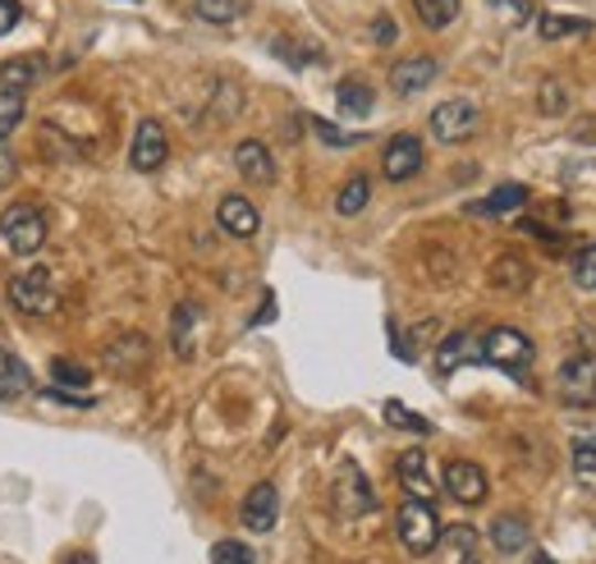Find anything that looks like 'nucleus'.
<instances>
[{
  "label": "nucleus",
  "mask_w": 596,
  "mask_h": 564,
  "mask_svg": "<svg viewBox=\"0 0 596 564\" xmlns=\"http://www.w3.org/2000/svg\"><path fill=\"white\" fill-rule=\"evenodd\" d=\"M51 226H46V211L38 202H14L0 211V239H6V248L14 258H33L42 253Z\"/></svg>",
  "instance_id": "1"
},
{
  "label": "nucleus",
  "mask_w": 596,
  "mask_h": 564,
  "mask_svg": "<svg viewBox=\"0 0 596 564\" xmlns=\"http://www.w3.org/2000/svg\"><path fill=\"white\" fill-rule=\"evenodd\" d=\"M395 532H399V542L409 555H431L436 546H441V514H436L431 500H404L399 514H395Z\"/></svg>",
  "instance_id": "2"
},
{
  "label": "nucleus",
  "mask_w": 596,
  "mask_h": 564,
  "mask_svg": "<svg viewBox=\"0 0 596 564\" xmlns=\"http://www.w3.org/2000/svg\"><path fill=\"white\" fill-rule=\"evenodd\" d=\"M478 354H482V363H491V367H500L505 376H514V382H523L527 367H532V358H537L532 340H527L523 331H514V326H495V331H487L482 344H478Z\"/></svg>",
  "instance_id": "3"
},
{
  "label": "nucleus",
  "mask_w": 596,
  "mask_h": 564,
  "mask_svg": "<svg viewBox=\"0 0 596 564\" xmlns=\"http://www.w3.org/2000/svg\"><path fill=\"white\" fill-rule=\"evenodd\" d=\"M10 307L23 312V317H46V312H55V275L46 267H28L10 280Z\"/></svg>",
  "instance_id": "4"
},
{
  "label": "nucleus",
  "mask_w": 596,
  "mask_h": 564,
  "mask_svg": "<svg viewBox=\"0 0 596 564\" xmlns=\"http://www.w3.org/2000/svg\"><path fill=\"white\" fill-rule=\"evenodd\" d=\"M331 495H335V510H339L344 519H358V514H372V510H376V491H372L367 473H363L354 459H344V463L335 468Z\"/></svg>",
  "instance_id": "5"
},
{
  "label": "nucleus",
  "mask_w": 596,
  "mask_h": 564,
  "mask_svg": "<svg viewBox=\"0 0 596 564\" xmlns=\"http://www.w3.org/2000/svg\"><path fill=\"white\" fill-rule=\"evenodd\" d=\"M555 390L569 409H596V354H578L555 372Z\"/></svg>",
  "instance_id": "6"
},
{
  "label": "nucleus",
  "mask_w": 596,
  "mask_h": 564,
  "mask_svg": "<svg viewBox=\"0 0 596 564\" xmlns=\"http://www.w3.org/2000/svg\"><path fill=\"white\" fill-rule=\"evenodd\" d=\"M478 124H482V111L473 106V102H441L431 111V119H427V129H431V138L436 143H463V138H473L478 134Z\"/></svg>",
  "instance_id": "7"
},
{
  "label": "nucleus",
  "mask_w": 596,
  "mask_h": 564,
  "mask_svg": "<svg viewBox=\"0 0 596 564\" xmlns=\"http://www.w3.org/2000/svg\"><path fill=\"white\" fill-rule=\"evenodd\" d=\"M166 156H170V138L161 129V119H143L134 143H129V166L143 170V175H151V170L166 166Z\"/></svg>",
  "instance_id": "8"
},
{
  "label": "nucleus",
  "mask_w": 596,
  "mask_h": 564,
  "mask_svg": "<svg viewBox=\"0 0 596 564\" xmlns=\"http://www.w3.org/2000/svg\"><path fill=\"white\" fill-rule=\"evenodd\" d=\"M441 482H446V495H454L459 505H482L487 491H491L487 473H482L473 459H450L446 473H441Z\"/></svg>",
  "instance_id": "9"
},
{
  "label": "nucleus",
  "mask_w": 596,
  "mask_h": 564,
  "mask_svg": "<svg viewBox=\"0 0 596 564\" xmlns=\"http://www.w3.org/2000/svg\"><path fill=\"white\" fill-rule=\"evenodd\" d=\"M427 166V152H422V138L414 134H395L386 143V156H381V170L390 184H404V179H414L418 170Z\"/></svg>",
  "instance_id": "10"
},
{
  "label": "nucleus",
  "mask_w": 596,
  "mask_h": 564,
  "mask_svg": "<svg viewBox=\"0 0 596 564\" xmlns=\"http://www.w3.org/2000/svg\"><path fill=\"white\" fill-rule=\"evenodd\" d=\"M147 358H151V344H147V335H138V331L115 335L106 349H102V363H106L115 376H138V372L147 367Z\"/></svg>",
  "instance_id": "11"
},
{
  "label": "nucleus",
  "mask_w": 596,
  "mask_h": 564,
  "mask_svg": "<svg viewBox=\"0 0 596 564\" xmlns=\"http://www.w3.org/2000/svg\"><path fill=\"white\" fill-rule=\"evenodd\" d=\"M441 74V65H436V55H404L390 65V87L399 92V97H418V92Z\"/></svg>",
  "instance_id": "12"
},
{
  "label": "nucleus",
  "mask_w": 596,
  "mask_h": 564,
  "mask_svg": "<svg viewBox=\"0 0 596 564\" xmlns=\"http://www.w3.org/2000/svg\"><path fill=\"white\" fill-rule=\"evenodd\" d=\"M216 221H221V230L230 239H253L258 226H262V216H258V207L248 202L243 194H226L221 207H216Z\"/></svg>",
  "instance_id": "13"
},
{
  "label": "nucleus",
  "mask_w": 596,
  "mask_h": 564,
  "mask_svg": "<svg viewBox=\"0 0 596 564\" xmlns=\"http://www.w3.org/2000/svg\"><path fill=\"white\" fill-rule=\"evenodd\" d=\"M239 519H243L248 532H271L275 519H280V495H275V487H271V482H258L253 491L243 495Z\"/></svg>",
  "instance_id": "14"
},
{
  "label": "nucleus",
  "mask_w": 596,
  "mask_h": 564,
  "mask_svg": "<svg viewBox=\"0 0 596 564\" xmlns=\"http://www.w3.org/2000/svg\"><path fill=\"white\" fill-rule=\"evenodd\" d=\"M234 166H239V175L248 184H275V161H271L266 143H258V138H248V143L234 147Z\"/></svg>",
  "instance_id": "15"
},
{
  "label": "nucleus",
  "mask_w": 596,
  "mask_h": 564,
  "mask_svg": "<svg viewBox=\"0 0 596 564\" xmlns=\"http://www.w3.org/2000/svg\"><path fill=\"white\" fill-rule=\"evenodd\" d=\"M527 542H532V528L523 514H500L491 523V546L500 555H519V551H527Z\"/></svg>",
  "instance_id": "16"
},
{
  "label": "nucleus",
  "mask_w": 596,
  "mask_h": 564,
  "mask_svg": "<svg viewBox=\"0 0 596 564\" xmlns=\"http://www.w3.org/2000/svg\"><path fill=\"white\" fill-rule=\"evenodd\" d=\"M399 482H404V491H409L414 500H431L436 495V487H431V473H427V455L422 450H404L399 455Z\"/></svg>",
  "instance_id": "17"
},
{
  "label": "nucleus",
  "mask_w": 596,
  "mask_h": 564,
  "mask_svg": "<svg viewBox=\"0 0 596 564\" xmlns=\"http://www.w3.org/2000/svg\"><path fill=\"white\" fill-rule=\"evenodd\" d=\"M473 358H482L478 354V340L468 335V331H454V335L441 340V349H436V372L450 376V372H459L463 363H473Z\"/></svg>",
  "instance_id": "18"
},
{
  "label": "nucleus",
  "mask_w": 596,
  "mask_h": 564,
  "mask_svg": "<svg viewBox=\"0 0 596 564\" xmlns=\"http://www.w3.org/2000/svg\"><path fill=\"white\" fill-rule=\"evenodd\" d=\"M335 102H339V115L367 119L372 106H376V92H372V83H363V79H344V83L335 87Z\"/></svg>",
  "instance_id": "19"
},
{
  "label": "nucleus",
  "mask_w": 596,
  "mask_h": 564,
  "mask_svg": "<svg viewBox=\"0 0 596 564\" xmlns=\"http://www.w3.org/2000/svg\"><path fill=\"white\" fill-rule=\"evenodd\" d=\"M33 390V372L28 363H19L10 349H0V399H23Z\"/></svg>",
  "instance_id": "20"
},
{
  "label": "nucleus",
  "mask_w": 596,
  "mask_h": 564,
  "mask_svg": "<svg viewBox=\"0 0 596 564\" xmlns=\"http://www.w3.org/2000/svg\"><path fill=\"white\" fill-rule=\"evenodd\" d=\"M491 285L495 290H510V294H523L527 285H532V267L523 262V258H495L491 262Z\"/></svg>",
  "instance_id": "21"
},
{
  "label": "nucleus",
  "mask_w": 596,
  "mask_h": 564,
  "mask_svg": "<svg viewBox=\"0 0 596 564\" xmlns=\"http://www.w3.org/2000/svg\"><path fill=\"white\" fill-rule=\"evenodd\" d=\"M523 202H527V188H523V184H500L495 194H487L482 202H473L468 211H473V216H510V211H519Z\"/></svg>",
  "instance_id": "22"
},
{
  "label": "nucleus",
  "mask_w": 596,
  "mask_h": 564,
  "mask_svg": "<svg viewBox=\"0 0 596 564\" xmlns=\"http://www.w3.org/2000/svg\"><path fill=\"white\" fill-rule=\"evenodd\" d=\"M38 79H42V60H33V55H19L0 65V92H28Z\"/></svg>",
  "instance_id": "23"
},
{
  "label": "nucleus",
  "mask_w": 596,
  "mask_h": 564,
  "mask_svg": "<svg viewBox=\"0 0 596 564\" xmlns=\"http://www.w3.org/2000/svg\"><path fill=\"white\" fill-rule=\"evenodd\" d=\"M194 14L202 23H216V28H230L248 14V0H194Z\"/></svg>",
  "instance_id": "24"
},
{
  "label": "nucleus",
  "mask_w": 596,
  "mask_h": 564,
  "mask_svg": "<svg viewBox=\"0 0 596 564\" xmlns=\"http://www.w3.org/2000/svg\"><path fill=\"white\" fill-rule=\"evenodd\" d=\"M537 33H542V42L583 38V33H592V19H578V14H542L537 19Z\"/></svg>",
  "instance_id": "25"
},
{
  "label": "nucleus",
  "mask_w": 596,
  "mask_h": 564,
  "mask_svg": "<svg viewBox=\"0 0 596 564\" xmlns=\"http://www.w3.org/2000/svg\"><path fill=\"white\" fill-rule=\"evenodd\" d=\"M198 317H202V312H198L194 303H179V307H175L170 340H175V354H179V358L194 354V326H198Z\"/></svg>",
  "instance_id": "26"
},
{
  "label": "nucleus",
  "mask_w": 596,
  "mask_h": 564,
  "mask_svg": "<svg viewBox=\"0 0 596 564\" xmlns=\"http://www.w3.org/2000/svg\"><path fill=\"white\" fill-rule=\"evenodd\" d=\"M441 542L454 551V564H478V528L459 523V528L441 532Z\"/></svg>",
  "instance_id": "27"
},
{
  "label": "nucleus",
  "mask_w": 596,
  "mask_h": 564,
  "mask_svg": "<svg viewBox=\"0 0 596 564\" xmlns=\"http://www.w3.org/2000/svg\"><path fill=\"white\" fill-rule=\"evenodd\" d=\"M414 10H418V19L427 23V28H450L454 19H459V0H414Z\"/></svg>",
  "instance_id": "28"
},
{
  "label": "nucleus",
  "mask_w": 596,
  "mask_h": 564,
  "mask_svg": "<svg viewBox=\"0 0 596 564\" xmlns=\"http://www.w3.org/2000/svg\"><path fill=\"white\" fill-rule=\"evenodd\" d=\"M367 198H372V184H367L363 175H354V179L335 194V211H339V216H358V211L367 207Z\"/></svg>",
  "instance_id": "29"
},
{
  "label": "nucleus",
  "mask_w": 596,
  "mask_h": 564,
  "mask_svg": "<svg viewBox=\"0 0 596 564\" xmlns=\"http://www.w3.org/2000/svg\"><path fill=\"white\" fill-rule=\"evenodd\" d=\"M28 115V102H23V92H0V143H6L19 124Z\"/></svg>",
  "instance_id": "30"
},
{
  "label": "nucleus",
  "mask_w": 596,
  "mask_h": 564,
  "mask_svg": "<svg viewBox=\"0 0 596 564\" xmlns=\"http://www.w3.org/2000/svg\"><path fill=\"white\" fill-rule=\"evenodd\" d=\"M51 382L65 386V390H87L92 386V372L83 363H70V358H55L51 363Z\"/></svg>",
  "instance_id": "31"
},
{
  "label": "nucleus",
  "mask_w": 596,
  "mask_h": 564,
  "mask_svg": "<svg viewBox=\"0 0 596 564\" xmlns=\"http://www.w3.org/2000/svg\"><path fill=\"white\" fill-rule=\"evenodd\" d=\"M386 422L390 427H404V431H414V436H431V422L422 418V414H414V409H404V404L399 399H386Z\"/></svg>",
  "instance_id": "32"
},
{
  "label": "nucleus",
  "mask_w": 596,
  "mask_h": 564,
  "mask_svg": "<svg viewBox=\"0 0 596 564\" xmlns=\"http://www.w3.org/2000/svg\"><path fill=\"white\" fill-rule=\"evenodd\" d=\"M537 106H542V115H560L564 106H569V87H564L560 79H546L542 92H537Z\"/></svg>",
  "instance_id": "33"
},
{
  "label": "nucleus",
  "mask_w": 596,
  "mask_h": 564,
  "mask_svg": "<svg viewBox=\"0 0 596 564\" xmlns=\"http://www.w3.org/2000/svg\"><path fill=\"white\" fill-rule=\"evenodd\" d=\"M211 564H258V555H253V546H243V542H216Z\"/></svg>",
  "instance_id": "34"
},
{
  "label": "nucleus",
  "mask_w": 596,
  "mask_h": 564,
  "mask_svg": "<svg viewBox=\"0 0 596 564\" xmlns=\"http://www.w3.org/2000/svg\"><path fill=\"white\" fill-rule=\"evenodd\" d=\"M487 6H491V10H500V14H505L514 28H523V23L537 19V10H532V0H487Z\"/></svg>",
  "instance_id": "35"
},
{
  "label": "nucleus",
  "mask_w": 596,
  "mask_h": 564,
  "mask_svg": "<svg viewBox=\"0 0 596 564\" xmlns=\"http://www.w3.org/2000/svg\"><path fill=\"white\" fill-rule=\"evenodd\" d=\"M574 285H578V290H596V243L578 253V262H574Z\"/></svg>",
  "instance_id": "36"
},
{
  "label": "nucleus",
  "mask_w": 596,
  "mask_h": 564,
  "mask_svg": "<svg viewBox=\"0 0 596 564\" xmlns=\"http://www.w3.org/2000/svg\"><path fill=\"white\" fill-rule=\"evenodd\" d=\"M312 129H317V138L331 143V147H358L363 143V134H344V129H335L331 119H312Z\"/></svg>",
  "instance_id": "37"
},
{
  "label": "nucleus",
  "mask_w": 596,
  "mask_h": 564,
  "mask_svg": "<svg viewBox=\"0 0 596 564\" xmlns=\"http://www.w3.org/2000/svg\"><path fill=\"white\" fill-rule=\"evenodd\" d=\"M569 455H574V468H578V473H596V436H578Z\"/></svg>",
  "instance_id": "38"
},
{
  "label": "nucleus",
  "mask_w": 596,
  "mask_h": 564,
  "mask_svg": "<svg viewBox=\"0 0 596 564\" xmlns=\"http://www.w3.org/2000/svg\"><path fill=\"white\" fill-rule=\"evenodd\" d=\"M19 19H23L19 0H0V38H6V33H14V28H19Z\"/></svg>",
  "instance_id": "39"
},
{
  "label": "nucleus",
  "mask_w": 596,
  "mask_h": 564,
  "mask_svg": "<svg viewBox=\"0 0 596 564\" xmlns=\"http://www.w3.org/2000/svg\"><path fill=\"white\" fill-rule=\"evenodd\" d=\"M372 42H381V46L395 42V19H390V14H381V19L372 23Z\"/></svg>",
  "instance_id": "40"
},
{
  "label": "nucleus",
  "mask_w": 596,
  "mask_h": 564,
  "mask_svg": "<svg viewBox=\"0 0 596 564\" xmlns=\"http://www.w3.org/2000/svg\"><path fill=\"white\" fill-rule=\"evenodd\" d=\"M519 230H523V234H537L542 243H560V239H555V230H546V226H537V221H527V216L519 221Z\"/></svg>",
  "instance_id": "41"
},
{
  "label": "nucleus",
  "mask_w": 596,
  "mask_h": 564,
  "mask_svg": "<svg viewBox=\"0 0 596 564\" xmlns=\"http://www.w3.org/2000/svg\"><path fill=\"white\" fill-rule=\"evenodd\" d=\"M271 317H275V294H266V299H262V312H258L253 322H258V326H266Z\"/></svg>",
  "instance_id": "42"
},
{
  "label": "nucleus",
  "mask_w": 596,
  "mask_h": 564,
  "mask_svg": "<svg viewBox=\"0 0 596 564\" xmlns=\"http://www.w3.org/2000/svg\"><path fill=\"white\" fill-rule=\"evenodd\" d=\"M70 564H97V560H92V555H74Z\"/></svg>",
  "instance_id": "43"
},
{
  "label": "nucleus",
  "mask_w": 596,
  "mask_h": 564,
  "mask_svg": "<svg viewBox=\"0 0 596 564\" xmlns=\"http://www.w3.org/2000/svg\"><path fill=\"white\" fill-rule=\"evenodd\" d=\"M537 564H555V560H551V555H537Z\"/></svg>",
  "instance_id": "44"
}]
</instances>
